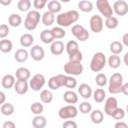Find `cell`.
I'll return each instance as SVG.
<instances>
[{"mask_svg":"<svg viewBox=\"0 0 128 128\" xmlns=\"http://www.w3.org/2000/svg\"><path fill=\"white\" fill-rule=\"evenodd\" d=\"M79 19V12L77 10H69L64 13H60L56 16V23L58 26L64 28L76 23Z\"/></svg>","mask_w":128,"mask_h":128,"instance_id":"1","label":"cell"},{"mask_svg":"<svg viewBox=\"0 0 128 128\" xmlns=\"http://www.w3.org/2000/svg\"><path fill=\"white\" fill-rule=\"evenodd\" d=\"M109 85H108V91L111 94H118L121 92L122 90V86H123V75L119 72L113 73L109 80Z\"/></svg>","mask_w":128,"mask_h":128,"instance_id":"2","label":"cell"},{"mask_svg":"<svg viewBox=\"0 0 128 128\" xmlns=\"http://www.w3.org/2000/svg\"><path fill=\"white\" fill-rule=\"evenodd\" d=\"M42 15H40L39 11L37 10H30L27 15L26 18L24 20V27L29 30V31H33L37 28L39 22H40V18Z\"/></svg>","mask_w":128,"mask_h":128,"instance_id":"3","label":"cell"},{"mask_svg":"<svg viewBox=\"0 0 128 128\" xmlns=\"http://www.w3.org/2000/svg\"><path fill=\"white\" fill-rule=\"evenodd\" d=\"M106 56L103 52H96L90 61V69L93 72H100L106 65Z\"/></svg>","mask_w":128,"mask_h":128,"instance_id":"4","label":"cell"},{"mask_svg":"<svg viewBox=\"0 0 128 128\" xmlns=\"http://www.w3.org/2000/svg\"><path fill=\"white\" fill-rule=\"evenodd\" d=\"M58 115L61 119L67 120V119H73L78 115V108L75 105H66L59 109Z\"/></svg>","mask_w":128,"mask_h":128,"instance_id":"5","label":"cell"},{"mask_svg":"<svg viewBox=\"0 0 128 128\" xmlns=\"http://www.w3.org/2000/svg\"><path fill=\"white\" fill-rule=\"evenodd\" d=\"M71 33L77 40H79L81 42H84L89 38L88 30L81 24H74L71 28Z\"/></svg>","mask_w":128,"mask_h":128,"instance_id":"6","label":"cell"},{"mask_svg":"<svg viewBox=\"0 0 128 128\" xmlns=\"http://www.w3.org/2000/svg\"><path fill=\"white\" fill-rule=\"evenodd\" d=\"M84 68L81 63H76V62H71L68 61L64 65V72L69 75V76H78L81 75L83 72Z\"/></svg>","mask_w":128,"mask_h":128,"instance_id":"7","label":"cell"},{"mask_svg":"<svg viewBox=\"0 0 128 128\" xmlns=\"http://www.w3.org/2000/svg\"><path fill=\"white\" fill-rule=\"evenodd\" d=\"M96 7H97L98 11L101 13V15L105 17V19L113 16V13H114L113 8L111 7L108 0H97Z\"/></svg>","mask_w":128,"mask_h":128,"instance_id":"8","label":"cell"},{"mask_svg":"<svg viewBox=\"0 0 128 128\" xmlns=\"http://www.w3.org/2000/svg\"><path fill=\"white\" fill-rule=\"evenodd\" d=\"M89 26H90V30L94 33H100L103 30V26H104V21L103 18L100 15H92L90 17L89 20Z\"/></svg>","mask_w":128,"mask_h":128,"instance_id":"9","label":"cell"},{"mask_svg":"<svg viewBox=\"0 0 128 128\" xmlns=\"http://www.w3.org/2000/svg\"><path fill=\"white\" fill-rule=\"evenodd\" d=\"M45 82H46V79H45L44 75L37 73L30 79L29 86L33 91H40L43 88V86L45 85Z\"/></svg>","mask_w":128,"mask_h":128,"instance_id":"10","label":"cell"},{"mask_svg":"<svg viewBox=\"0 0 128 128\" xmlns=\"http://www.w3.org/2000/svg\"><path fill=\"white\" fill-rule=\"evenodd\" d=\"M118 108V101L114 96H110L106 98L104 104V113L108 116H112L115 110Z\"/></svg>","mask_w":128,"mask_h":128,"instance_id":"11","label":"cell"},{"mask_svg":"<svg viewBox=\"0 0 128 128\" xmlns=\"http://www.w3.org/2000/svg\"><path fill=\"white\" fill-rule=\"evenodd\" d=\"M113 12L118 16H124L128 13V3L124 0H118L113 3Z\"/></svg>","mask_w":128,"mask_h":128,"instance_id":"12","label":"cell"},{"mask_svg":"<svg viewBox=\"0 0 128 128\" xmlns=\"http://www.w3.org/2000/svg\"><path fill=\"white\" fill-rule=\"evenodd\" d=\"M30 57L34 61H41L45 56V51L40 45H33L30 49Z\"/></svg>","mask_w":128,"mask_h":128,"instance_id":"13","label":"cell"},{"mask_svg":"<svg viewBox=\"0 0 128 128\" xmlns=\"http://www.w3.org/2000/svg\"><path fill=\"white\" fill-rule=\"evenodd\" d=\"M78 93L80 94V96L84 99H89L90 97H92L93 95V91L90 85H88L87 83H82L79 85L78 87Z\"/></svg>","mask_w":128,"mask_h":128,"instance_id":"14","label":"cell"},{"mask_svg":"<svg viewBox=\"0 0 128 128\" xmlns=\"http://www.w3.org/2000/svg\"><path fill=\"white\" fill-rule=\"evenodd\" d=\"M64 49H65V45H64V43L61 40H55L50 45V51L55 56L61 55L64 52Z\"/></svg>","mask_w":128,"mask_h":128,"instance_id":"15","label":"cell"},{"mask_svg":"<svg viewBox=\"0 0 128 128\" xmlns=\"http://www.w3.org/2000/svg\"><path fill=\"white\" fill-rule=\"evenodd\" d=\"M17 80H15V76L12 74H6L2 77L1 80V85L4 89H11L12 87L15 86Z\"/></svg>","mask_w":128,"mask_h":128,"instance_id":"16","label":"cell"},{"mask_svg":"<svg viewBox=\"0 0 128 128\" xmlns=\"http://www.w3.org/2000/svg\"><path fill=\"white\" fill-rule=\"evenodd\" d=\"M29 83L27 81H24V80H17L16 83H15V86H14V90L17 94L19 95H24L27 93L28 89H29Z\"/></svg>","mask_w":128,"mask_h":128,"instance_id":"17","label":"cell"},{"mask_svg":"<svg viewBox=\"0 0 128 128\" xmlns=\"http://www.w3.org/2000/svg\"><path fill=\"white\" fill-rule=\"evenodd\" d=\"M19 42H20V45L23 48L32 47L33 43H34V37L30 33H24V34L21 35V37L19 39Z\"/></svg>","mask_w":128,"mask_h":128,"instance_id":"18","label":"cell"},{"mask_svg":"<svg viewBox=\"0 0 128 128\" xmlns=\"http://www.w3.org/2000/svg\"><path fill=\"white\" fill-rule=\"evenodd\" d=\"M29 55H30V53L25 48H20V49L16 50V52L14 53V59L19 63H24L27 61Z\"/></svg>","mask_w":128,"mask_h":128,"instance_id":"19","label":"cell"},{"mask_svg":"<svg viewBox=\"0 0 128 128\" xmlns=\"http://www.w3.org/2000/svg\"><path fill=\"white\" fill-rule=\"evenodd\" d=\"M15 77L17 78V80L27 81L31 77V72L26 67H19L15 72Z\"/></svg>","mask_w":128,"mask_h":128,"instance_id":"20","label":"cell"},{"mask_svg":"<svg viewBox=\"0 0 128 128\" xmlns=\"http://www.w3.org/2000/svg\"><path fill=\"white\" fill-rule=\"evenodd\" d=\"M63 99H64V101L66 103L74 105V104H76L78 102V95L73 90H67L63 94Z\"/></svg>","mask_w":128,"mask_h":128,"instance_id":"21","label":"cell"},{"mask_svg":"<svg viewBox=\"0 0 128 128\" xmlns=\"http://www.w3.org/2000/svg\"><path fill=\"white\" fill-rule=\"evenodd\" d=\"M40 40L45 44H52L55 41V38L53 36L51 29H44L40 33Z\"/></svg>","mask_w":128,"mask_h":128,"instance_id":"22","label":"cell"},{"mask_svg":"<svg viewBox=\"0 0 128 128\" xmlns=\"http://www.w3.org/2000/svg\"><path fill=\"white\" fill-rule=\"evenodd\" d=\"M55 14L50 12V11H46L42 14L41 16V21H42V24L45 25V26H51L54 24L55 22Z\"/></svg>","mask_w":128,"mask_h":128,"instance_id":"23","label":"cell"},{"mask_svg":"<svg viewBox=\"0 0 128 128\" xmlns=\"http://www.w3.org/2000/svg\"><path fill=\"white\" fill-rule=\"evenodd\" d=\"M90 120L94 123V124H100L103 122L104 120V114L101 110L99 109H95L93 111H91L90 113Z\"/></svg>","mask_w":128,"mask_h":128,"instance_id":"24","label":"cell"},{"mask_svg":"<svg viewBox=\"0 0 128 128\" xmlns=\"http://www.w3.org/2000/svg\"><path fill=\"white\" fill-rule=\"evenodd\" d=\"M47 125V120L42 115H36L32 119V126L34 128H45Z\"/></svg>","mask_w":128,"mask_h":128,"instance_id":"25","label":"cell"},{"mask_svg":"<svg viewBox=\"0 0 128 128\" xmlns=\"http://www.w3.org/2000/svg\"><path fill=\"white\" fill-rule=\"evenodd\" d=\"M92 97H93V99H94L95 102L102 103V102H104V100H106V92L104 91V89L98 88V89H96L93 92Z\"/></svg>","mask_w":128,"mask_h":128,"instance_id":"26","label":"cell"},{"mask_svg":"<svg viewBox=\"0 0 128 128\" xmlns=\"http://www.w3.org/2000/svg\"><path fill=\"white\" fill-rule=\"evenodd\" d=\"M47 7H48V11L56 14V13H59L60 14V11L62 9V6H61V3L57 0H52V1H49L47 3Z\"/></svg>","mask_w":128,"mask_h":128,"instance_id":"27","label":"cell"},{"mask_svg":"<svg viewBox=\"0 0 128 128\" xmlns=\"http://www.w3.org/2000/svg\"><path fill=\"white\" fill-rule=\"evenodd\" d=\"M65 50L66 52L68 53V56L79 51V46H78V42L75 41V40H70L66 43L65 45Z\"/></svg>","mask_w":128,"mask_h":128,"instance_id":"28","label":"cell"},{"mask_svg":"<svg viewBox=\"0 0 128 128\" xmlns=\"http://www.w3.org/2000/svg\"><path fill=\"white\" fill-rule=\"evenodd\" d=\"M40 100L45 104L51 103L53 100V93L48 89H43L40 92Z\"/></svg>","mask_w":128,"mask_h":128,"instance_id":"29","label":"cell"},{"mask_svg":"<svg viewBox=\"0 0 128 128\" xmlns=\"http://www.w3.org/2000/svg\"><path fill=\"white\" fill-rule=\"evenodd\" d=\"M8 23L11 27H19L22 23V17L19 14L13 13L8 18Z\"/></svg>","mask_w":128,"mask_h":128,"instance_id":"30","label":"cell"},{"mask_svg":"<svg viewBox=\"0 0 128 128\" xmlns=\"http://www.w3.org/2000/svg\"><path fill=\"white\" fill-rule=\"evenodd\" d=\"M109 49H110V51H111L112 54L118 55V54H120L123 51V44L120 41H112L110 43Z\"/></svg>","mask_w":128,"mask_h":128,"instance_id":"31","label":"cell"},{"mask_svg":"<svg viewBox=\"0 0 128 128\" xmlns=\"http://www.w3.org/2000/svg\"><path fill=\"white\" fill-rule=\"evenodd\" d=\"M107 63H108V65H109L110 68H112V69H117V68H119L120 65H121V59H120V57H119L118 55L112 54V55L108 58Z\"/></svg>","mask_w":128,"mask_h":128,"instance_id":"32","label":"cell"},{"mask_svg":"<svg viewBox=\"0 0 128 128\" xmlns=\"http://www.w3.org/2000/svg\"><path fill=\"white\" fill-rule=\"evenodd\" d=\"M14 110H15V108H14L13 104L12 103H9V102L2 104L1 107H0L1 114L4 115V116H10V115H12L14 113Z\"/></svg>","mask_w":128,"mask_h":128,"instance_id":"33","label":"cell"},{"mask_svg":"<svg viewBox=\"0 0 128 128\" xmlns=\"http://www.w3.org/2000/svg\"><path fill=\"white\" fill-rule=\"evenodd\" d=\"M13 49V43L11 40L8 39H2L0 41V51L3 53H9Z\"/></svg>","mask_w":128,"mask_h":128,"instance_id":"34","label":"cell"},{"mask_svg":"<svg viewBox=\"0 0 128 128\" xmlns=\"http://www.w3.org/2000/svg\"><path fill=\"white\" fill-rule=\"evenodd\" d=\"M78 8L80 11L85 12V13H89L93 10V3L91 1H87V0H83L80 1L78 3Z\"/></svg>","mask_w":128,"mask_h":128,"instance_id":"35","label":"cell"},{"mask_svg":"<svg viewBox=\"0 0 128 128\" xmlns=\"http://www.w3.org/2000/svg\"><path fill=\"white\" fill-rule=\"evenodd\" d=\"M118 24H119L118 18L115 17V16L106 18V19H105V22H104V25H105L108 29H116V28L118 27Z\"/></svg>","mask_w":128,"mask_h":128,"instance_id":"36","label":"cell"},{"mask_svg":"<svg viewBox=\"0 0 128 128\" xmlns=\"http://www.w3.org/2000/svg\"><path fill=\"white\" fill-rule=\"evenodd\" d=\"M52 33H53V36L55 39H62L66 36V31L64 28L60 27V26H55L51 29Z\"/></svg>","mask_w":128,"mask_h":128,"instance_id":"37","label":"cell"},{"mask_svg":"<svg viewBox=\"0 0 128 128\" xmlns=\"http://www.w3.org/2000/svg\"><path fill=\"white\" fill-rule=\"evenodd\" d=\"M30 111L35 115H41L44 111V106L41 102H34L30 106Z\"/></svg>","mask_w":128,"mask_h":128,"instance_id":"38","label":"cell"},{"mask_svg":"<svg viewBox=\"0 0 128 128\" xmlns=\"http://www.w3.org/2000/svg\"><path fill=\"white\" fill-rule=\"evenodd\" d=\"M17 7L21 12H29L31 7V1L30 0H20L17 3Z\"/></svg>","mask_w":128,"mask_h":128,"instance_id":"39","label":"cell"},{"mask_svg":"<svg viewBox=\"0 0 128 128\" xmlns=\"http://www.w3.org/2000/svg\"><path fill=\"white\" fill-rule=\"evenodd\" d=\"M95 83L99 87H104L108 83V78L104 73H98L95 77Z\"/></svg>","mask_w":128,"mask_h":128,"instance_id":"40","label":"cell"},{"mask_svg":"<svg viewBox=\"0 0 128 128\" xmlns=\"http://www.w3.org/2000/svg\"><path fill=\"white\" fill-rule=\"evenodd\" d=\"M78 110H79L80 113H82V114L91 113V111H92V105H91V103H89L88 101H83L82 103H80V105H79V107H78Z\"/></svg>","mask_w":128,"mask_h":128,"instance_id":"41","label":"cell"},{"mask_svg":"<svg viewBox=\"0 0 128 128\" xmlns=\"http://www.w3.org/2000/svg\"><path fill=\"white\" fill-rule=\"evenodd\" d=\"M48 87L51 89V90H57L61 87L59 81H58V78L57 76H52L49 80H48Z\"/></svg>","mask_w":128,"mask_h":128,"instance_id":"42","label":"cell"},{"mask_svg":"<svg viewBox=\"0 0 128 128\" xmlns=\"http://www.w3.org/2000/svg\"><path fill=\"white\" fill-rule=\"evenodd\" d=\"M68 57H69V61H71V62L81 63L82 60H83V54H82V52L80 50L75 52V53H73V54H71V55H69Z\"/></svg>","mask_w":128,"mask_h":128,"instance_id":"43","label":"cell"},{"mask_svg":"<svg viewBox=\"0 0 128 128\" xmlns=\"http://www.w3.org/2000/svg\"><path fill=\"white\" fill-rule=\"evenodd\" d=\"M77 86V80L73 76L66 75V80H65V87L69 89H73Z\"/></svg>","mask_w":128,"mask_h":128,"instance_id":"44","label":"cell"},{"mask_svg":"<svg viewBox=\"0 0 128 128\" xmlns=\"http://www.w3.org/2000/svg\"><path fill=\"white\" fill-rule=\"evenodd\" d=\"M125 114H126V111L123 109V108H117L116 110H115V112L113 113V115L111 116L113 119H115V120H122L124 117H125Z\"/></svg>","mask_w":128,"mask_h":128,"instance_id":"45","label":"cell"},{"mask_svg":"<svg viewBox=\"0 0 128 128\" xmlns=\"http://www.w3.org/2000/svg\"><path fill=\"white\" fill-rule=\"evenodd\" d=\"M9 32H10L9 26L7 24H1V26H0V38L5 39V37L9 35Z\"/></svg>","mask_w":128,"mask_h":128,"instance_id":"46","label":"cell"},{"mask_svg":"<svg viewBox=\"0 0 128 128\" xmlns=\"http://www.w3.org/2000/svg\"><path fill=\"white\" fill-rule=\"evenodd\" d=\"M47 4L46 0H34L33 1V6L35 8V10H41L42 8L45 7V5Z\"/></svg>","mask_w":128,"mask_h":128,"instance_id":"47","label":"cell"},{"mask_svg":"<svg viewBox=\"0 0 128 128\" xmlns=\"http://www.w3.org/2000/svg\"><path fill=\"white\" fill-rule=\"evenodd\" d=\"M62 128H78L77 123L73 120H66L62 124Z\"/></svg>","mask_w":128,"mask_h":128,"instance_id":"48","label":"cell"},{"mask_svg":"<svg viewBox=\"0 0 128 128\" xmlns=\"http://www.w3.org/2000/svg\"><path fill=\"white\" fill-rule=\"evenodd\" d=\"M2 128H16V125H15V123H14L13 121L8 120V121H5V122L3 123Z\"/></svg>","mask_w":128,"mask_h":128,"instance_id":"49","label":"cell"},{"mask_svg":"<svg viewBox=\"0 0 128 128\" xmlns=\"http://www.w3.org/2000/svg\"><path fill=\"white\" fill-rule=\"evenodd\" d=\"M56 76H57V78H58V81H59V83H60L61 87H62V86H65L66 75H64V74H57Z\"/></svg>","mask_w":128,"mask_h":128,"instance_id":"50","label":"cell"},{"mask_svg":"<svg viewBox=\"0 0 128 128\" xmlns=\"http://www.w3.org/2000/svg\"><path fill=\"white\" fill-rule=\"evenodd\" d=\"M114 128H128V125L123 121H117L114 125Z\"/></svg>","mask_w":128,"mask_h":128,"instance_id":"51","label":"cell"},{"mask_svg":"<svg viewBox=\"0 0 128 128\" xmlns=\"http://www.w3.org/2000/svg\"><path fill=\"white\" fill-rule=\"evenodd\" d=\"M121 93H123L124 95L128 96V82L123 84V86H122V90H121Z\"/></svg>","mask_w":128,"mask_h":128,"instance_id":"52","label":"cell"},{"mask_svg":"<svg viewBox=\"0 0 128 128\" xmlns=\"http://www.w3.org/2000/svg\"><path fill=\"white\" fill-rule=\"evenodd\" d=\"M122 44L125 45L126 47H128V32L125 33V34L122 36Z\"/></svg>","mask_w":128,"mask_h":128,"instance_id":"53","label":"cell"},{"mask_svg":"<svg viewBox=\"0 0 128 128\" xmlns=\"http://www.w3.org/2000/svg\"><path fill=\"white\" fill-rule=\"evenodd\" d=\"M5 99H6V95H5V93L3 91H1L0 92V104L1 105L5 103Z\"/></svg>","mask_w":128,"mask_h":128,"instance_id":"54","label":"cell"},{"mask_svg":"<svg viewBox=\"0 0 128 128\" xmlns=\"http://www.w3.org/2000/svg\"><path fill=\"white\" fill-rule=\"evenodd\" d=\"M123 61H124L125 65H126V66H128V52H126V53L124 54V57H123Z\"/></svg>","mask_w":128,"mask_h":128,"instance_id":"55","label":"cell"},{"mask_svg":"<svg viewBox=\"0 0 128 128\" xmlns=\"http://www.w3.org/2000/svg\"><path fill=\"white\" fill-rule=\"evenodd\" d=\"M0 4H2V5H10V4H11V1H10V0H9V1L1 0V1H0Z\"/></svg>","mask_w":128,"mask_h":128,"instance_id":"56","label":"cell"},{"mask_svg":"<svg viewBox=\"0 0 128 128\" xmlns=\"http://www.w3.org/2000/svg\"><path fill=\"white\" fill-rule=\"evenodd\" d=\"M126 113L128 114V104H127V106H126Z\"/></svg>","mask_w":128,"mask_h":128,"instance_id":"57","label":"cell"}]
</instances>
